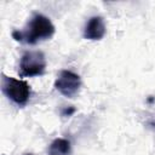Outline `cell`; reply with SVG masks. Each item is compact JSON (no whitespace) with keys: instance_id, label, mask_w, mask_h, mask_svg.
Instances as JSON below:
<instances>
[{"instance_id":"277c9868","label":"cell","mask_w":155,"mask_h":155,"mask_svg":"<svg viewBox=\"0 0 155 155\" xmlns=\"http://www.w3.org/2000/svg\"><path fill=\"white\" fill-rule=\"evenodd\" d=\"M54 87L64 97L73 98L81 87V79L71 70H62L57 75Z\"/></svg>"},{"instance_id":"7a4b0ae2","label":"cell","mask_w":155,"mask_h":155,"mask_svg":"<svg viewBox=\"0 0 155 155\" xmlns=\"http://www.w3.org/2000/svg\"><path fill=\"white\" fill-rule=\"evenodd\" d=\"M1 90L10 101L19 107L25 105L31 94L30 86L27 81L12 76H6L5 74H2L1 78Z\"/></svg>"},{"instance_id":"8992f818","label":"cell","mask_w":155,"mask_h":155,"mask_svg":"<svg viewBox=\"0 0 155 155\" xmlns=\"http://www.w3.org/2000/svg\"><path fill=\"white\" fill-rule=\"evenodd\" d=\"M70 153V142L65 138H57L50 145V155H68Z\"/></svg>"},{"instance_id":"6da1fadb","label":"cell","mask_w":155,"mask_h":155,"mask_svg":"<svg viewBox=\"0 0 155 155\" xmlns=\"http://www.w3.org/2000/svg\"><path fill=\"white\" fill-rule=\"evenodd\" d=\"M53 34L54 25L52 24L51 19L42 13H34L25 27L22 30H15L12 36L19 42L34 45L52 38Z\"/></svg>"},{"instance_id":"52a82bcc","label":"cell","mask_w":155,"mask_h":155,"mask_svg":"<svg viewBox=\"0 0 155 155\" xmlns=\"http://www.w3.org/2000/svg\"><path fill=\"white\" fill-rule=\"evenodd\" d=\"M27 155H31V154H27Z\"/></svg>"},{"instance_id":"5b68a950","label":"cell","mask_w":155,"mask_h":155,"mask_svg":"<svg viewBox=\"0 0 155 155\" xmlns=\"http://www.w3.org/2000/svg\"><path fill=\"white\" fill-rule=\"evenodd\" d=\"M105 35V23L99 16L91 17L84 29V38L87 40H101Z\"/></svg>"},{"instance_id":"3957f363","label":"cell","mask_w":155,"mask_h":155,"mask_svg":"<svg viewBox=\"0 0 155 155\" xmlns=\"http://www.w3.org/2000/svg\"><path fill=\"white\" fill-rule=\"evenodd\" d=\"M46 59L41 51H27L19 61V75L22 78H31L44 74Z\"/></svg>"}]
</instances>
